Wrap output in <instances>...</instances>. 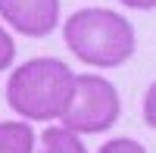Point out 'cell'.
<instances>
[{"label": "cell", "mask_w": 156, "mask_h": 153, "mask_svg": "<svg viewBox=\"0 0 156 153\" xmlns=\"http://www.w3.org/2000/svg\"><path fill=\"white\" fill-rule=\"evenodd\" d=\"M75 94V72L56 56H34L9 72L6 103L28 122L62 119Z\"/></svg>", "instance_id": "obj_1"}, {"label": "cell", "mask_w": 156, "mask_h": 153, "mask_svg": "<svg viewBox=\"0 0 156 153\" xmlns=\"http://www.w3.org/2000/svg\"><path fill=\"white\" fill-rule=\"evenodd\" d=\"M62 41L94 69H115L125 59L134 56V28L122 12L103 9V6H84L75 9L62 22Z\"/></svg>", "instance_id": "obj_2"}, {"label": "cell", "mask_w": 156, "mask_h": 153, "mask_svg": "<svg viewBox=\"0 0 156 153\" xmlns=\"http://www.w3.org/2000/svg\"><path fill=\"white\" fill-rule=\"evenodd\" d=\"M119 112L122 103L115 84L103 75L84 72V75H75V94L69 109L62 112V125H69L78 134H100L119 122Z\"/></svg>", "instance_id": "obj_3"}, {"label": "cell", "mask_w": 156, "mask_h": 153, "mask_svg": "<svg viewBox=\"0 0 156 153\" xmlns=\"http://www.w3.org/2000/svg\"><path fill=\"white\" fill-rule=\"evenodd\" d=\"M0 19L25 37H47L59 25V0H0Z\"/></svg>", "instance_id": "obj_4"}, {"label": "cell", "mask_w": 156, "mask_h": 153, "mask_svg": "<svg viewBox=\"0 0 156 153\" xmlns=\"http://www.w3.org/2000/svg\"><path fill=\"white\" fill-rule=\"evenodd\" d=\"M34 128L28 119L0 122V153H34Z\"/></svg>", "instance_id": "obj_5"}, {"label": "cell", "mask_w": 156, "mask_h": 153, "mask_svg": "<svg viewBox=\"0 0 156 153\" xmlns=\"http://www.w3.org/2000/svg\"><path fill=\"white\" fill-rule=\"evenodd\" d=\"M37 153H87V147L81 144L78 131H72L69 125H50L41 134Z\"/></svg>", "instance_id": "obj_6"}, {"label": "cell", "mask_w": 156, "mask_h": 153, "mask_svg": "<svg viewBox=\"0 0 156 153\" xmlns=\"http://www.w3.org/2000/svg\"><path fill=\"white\" fill-rule=\"evenodd\" d=\"M97 153H150L140 141H134V137H112V141H106Z\"/></svg>", "instance_id": "obj_7"}, {"label": "cell", "mask_w": 156, "mask_h": 153, "mask_svg": "<svg viewBox=\"0 0 156 153\" xmlns=\"http://www.w3.org/2000/svg\"><path fill=\"white\" fill-rule=\"evenodd\" d=\"M12 59H16V44H12V37L6 34V28L0 25V72L9 69Z\"/></svg>", "instance_id": "obj_8"}, {"label": "cell", "mask_w": 156, "mask_h": 153, "mask_svg": "<svg viewBox=\"0 0 156 153\" xmlns=\"http://www.w3.org/2000/svg\"><path fill=\"white\" fill-rule=\"evenodd\" d=\"M140 112H144V122L150 125V128H156V81L147 87V94H144V106H140Z\"/></svg>", "instance_id": "obj_9"}, {"label": "cell", "mask_w": 156, "mask_h": 153, "mask_svg": "<svg viewBox=\"0 0 156 153\" xmlns=\"http://www.w3.org/2000/svg\"><path fill=\"white\" fill-rule=\"evenodd\" d=\"M122 6H128V9H156V0H119Z\"/></svg>", "instance_id": "obj_10"}]
</instances>
